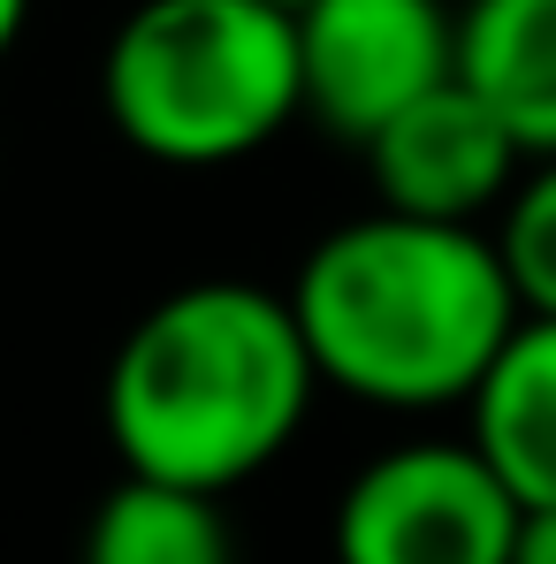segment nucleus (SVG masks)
I'll list each match as a JSON object with an SVG mask.
<instances>
[{"label":"nucleus","mask_w":556,"mask_h":564,"mask_svg":"<svg viewBox=\"0 0 556 564\" xmlns=\"http://www.w3.org/2000/svg\"><path fill=\"white\" fill-rule=\"evenodd\" d=\"M290 313L313 351V375L373 412H443L519 336L526 305L503 275L495 229H450L412 214L336 221L290 275Z\"/></svg>","instance_id":"f257e3e1"},{"label":"nucleus","mask_w":556,"mask_h":564,"mask_svg":"<svg viewBox=\"0 0 556 564\" xmlns=\"http://www.w3.org/2000/svg\"><path fill=\"white\" fill-rule=\"evenodd\" d=\"M320 397L313 351L282 290L184 282L153 297L107 359V443L130 480L229 496L297 443Z\"/></svg>","instance_id":"f03ea898"},{"label":"nucleus","mask_w":556,"mask_h":564,"mask_svg":"<svg viewBox=\"0 0 556 564\" xmlns=\"http://www.w3.org/2000/svg\"><path fill=\"white\" fill-rule=\"evenodd\" d=\"M107 130L161 169H229L305 115L297 23L268 0H138L99 54Z\"/></svg>","instance_id":"7ed1b4c3"},{"label":"nucleus","mask_w":556,"mask_h":564,"mask_svg":"<svg viewBox=\"0 0 556 564\" xmlns=\"http://www.w3.org/2000/svg\"><path fill=\"white\" fill-rule=\"evenodd\" d=\"M519 496L495 480V466L450 443L419 435L396 443L344 480L328 519L336 564H511L519 542Z\"/></svg>","instance_id":"20e7f679"},{"label":"nucleus","mask_w":556,"mask_h":564,"mask_svg":"<svg viewBox=\"0 0 556 564\" xmlns=\"http://www.w3.org/2000/svg\"><path fill=\"white\" fill-rule=\"evenodd\" d=\"M297 85L305 122L336 145H359L458 77V8L450 0H297Z\"/></svg>","instance_id":"39448f33"},{"label":"nucleus","mask_w":556,"mask_h":564,"mask_svg":"<svg viewBox=\"0 0 556 564\" xmlns=\"http://www.w3.org/2000/svg\"><path fill=\"white\" fill-rule=\"evenodd\" d=\"M367 176L381 191V214L480 229L488 214L511 206V191L526 176V145L465 77H450L443 93L404 107L367 145Z\"/></svg>","instance_id":"423d86ee"},{"label":"nucleus","mask_w":556,"mask_h":564,"mask_svg":"<svg viewBox=\"0 0 556 564\" xmlns=\"http://www.w3.org/2000/svg\"><path fill=\"white\" fill-rule=\"evenodd\" d=\"M465 412H472L465 443L495 466V480L519 496V511H549L556 503V321L526 313Z\"/></svg>","instance_id":"0eeeda50"},{"label":"nucleus","mask_w":556,"mask_h":564,"mask_svg":"<svg viewBox=\"0 0 556 564\" xmlns=\"http://www.w3.org/2000/svg\"><path fill=\"white\" fill-rule=\"evenodd\" d=\"M458 77L503 115L526 161L556 153V0H465Z\"/></svg>","instance_id":"6e6552de"},{"label":"nucleus","mask_w":556,"mask_h":564,"mask_svg":"<svg viewBox=\"0 0 556 564\" xmlns=\"http://www.w3.org/2000/svg\"><path fill=\"white\" fill-rule=\"evenodd\" d=\"M85 564H237V534L221 519V496L122 473L85 527Z\"/></svg>","instance_id":"1a4fd4ad"},{"label":"nucleus","mask_w":556,"mask_h":564,"mask_svg":"<svg viewBox=\"0 0 556 564\" xmlns=\"http://www.w3.org/2000/svg\"><path fill=\"white\" fill-rule=\"evenodd\" d=\"M495 252H503V275L519 290V305L556 321V153L526 161L511 206L495 214Z\"/></svg>","instance_id":"9d476101"},{"label":"nucleus","mask_w":556,"mask_h":564,"mask_svg":"<svg viewBox=\"0 0 556 564\" xmlns=\"http://www.w3.org/2000/svg\"><path fill=\"white\" fill-rule=\"evenodd\" d=\"M511 564H556V503H549V511H526V519H519Z\"/></svg>","instance_id":"9b49d317"},{"label":"nucleus","mask_w":556,"mask_h":564,"mask_svg":"<svg viewBox=\"0 0 556 564\" xmlns=\"http://www.w3.org/2000/svg\"><path fill=\"white\" fill-rule=\"evenodd\" d=\"M23 23H31V0H0V62L15 54V39H23Z\"/></svg>","instance_id":"f8f14e48"},{"label":"nucleus","mask_w":556,"mask_h":564,"mask_svg":"<svg viewBox=\"0 0 556 564\" xmlns=\"http://www.w3.org/2000/svg\"><path fill=\"white\" fill-rule=\"evenodd\" d=\"M268 8H297V0H268Z\"/></svg>","instance_id":"ddd939ff"}]
</instances>
